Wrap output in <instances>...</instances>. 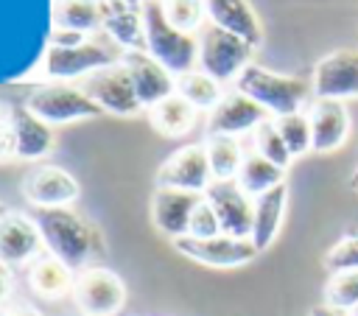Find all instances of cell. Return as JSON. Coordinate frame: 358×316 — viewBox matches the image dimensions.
<instances>
[{"instance_id": "cell-1", "label": "cell", "mask_w": 358, "mask_h": 316, "mask_svg": "<svg viewBox=\"0 0 358 316\" xmlns=\"http://www.w3.org/2000/svg\"><path fill=\"white\" fill-rule=\"evenodd\" d=\"M36 224L42 229L45 252L59 257L73 271H81L87 266H95L92 260L106 254V243L101 229L76 213L73 207H56V210H39Z\"/></svg>"}, {"instance_id": "cell-2", "label": "cell", "mask_w": 358, "mask_h": 316, "mask_svg": "<svg viewBox=\"0 0 358 316\" xmlns=\"http://www.w3.org/2000/svg\"><path fill=\"white\" fill-rule=\"evenodd\" d=\"M235 89L249 95L255 103H260L271 117H282L291 112L308 109L313 101L310 81L288 73H274L257 62H252L235 81Z\"/></svg>"}, {"instance_id": "cell-3", "label": "cell", "mask_w": 358, "mask_h": 316, "mask_svg": "<svg viewBox=\"0 0 358 316\" xmlns=\"http://www.w3.org/2000/svg\"><path fill=\"white\" fill-rule=\"evenodd\" d=\"M145 20V53L157 59L176 78L199 67V34H185L165 20L159 0L143 3Z\"/></svg>"}, {"instance_id": "cell-4", "label": "cell", "mask_w": 358, "mask_h": 316, "mask_svg": "<svg viewBox=\"0 0 358 316\" xmlns=\"http://www.w3.org/2000/svg\"><path fill=\"white\" fill-rule=\"evenodd\" d=\"M117 50L120 48L109 36L106 39H84L81 45H48L42 70H45V78L70 84V78H78V76L87 78L95 70L120 62L123 53L117 56Z\"/></svg>"}, {"instance_id": "cell-5", "label": "cell", "mask_w": 358, "mask_h": 316, "mask_svg": "<svg viewBox=\"0 0 358 316\" xmlns=\"http://www.w3.org/2000/svg\"><path fill=\"white\" fill-rule=\"evenodd\" d=\"M22 103H25V109H31L39 120H45L50 126L90 120V117L103 115L101 106L81 87L67 84V81H45V84L34 87Z\"/></svg>"}, {"instance_id": "cell-6", "label": "cell", "mask_w": 358, "mask_h": 316, "mask_svg": "<svg viewBox=\"0 0 358 316\" xmlns=\"http://www.w3.org/2000/svg\"><path fill=\"white\" fill-rule=\"evenodd\" d=\"M255 50L257 48L249 45L246 39L207 22L199 34V70L213 76L224 87L235 84L238 76L252 64Z\"/></svg>"}, {"instance_id": "cell-7", "label": "cell", "mask_w": 358, "mask_h": 316, "mask_svg": "<svg viewBox=\"0 0 358 316\" xmlns=\"http://www.w3.org/2000/svg\"><path fill=\"white\" fill-rule=\"evenodd\" d=\"M73 299L81 316H115L126 305V282L106 266H87L76 271Z\"/></svg>"}, {"instance_id": "cell-8", "label": "cell", "mask_w": 358, "mask_h": 316, "mask_svg": "<svg viewBox=\"0 0 358 316\" xmlns=\"http://www.w3.org/2000/svg\"><path fill=\"white\" fill-rule=\"evenodd\" d=\"M81 89L101 106L103 115H115V117H134L143 112V103L137 101L131 76L126 70L123 62H115L109 67L95 70L92 76H87L81 81Z\"/></svg>"}, {"instance_id": "cell-9", "label": "cell", "mask_w": 358, "mask_h": 316, "mask_svg": "<svg viewBox=\"0 0 358 316\" xmlns=\"http://www.w3.org/2000/svg\"><path fill=\"white\" fill-rule=\"evenodd\" d=\"M173 249L185 254L193 263L210 266V268H241L252 263L260 252L249 238H232V235H215V238H179L173 240Z\"/></svg>"}, {"instance_id": "cell-10", "label": "cell", "mask_w": 358, "mask_h": 316, "mask_svg": "<svg viewBox=\"0 0 358 316\" xmlns=\"http://www.w3.org/2000/svg\"><path fill=\"white\" fill-rule=\"evenodd\" d=\"M20 193L36 210H56V207H73L81 187L78 179L59 165H34L22 176Z\"/></svg>"}, {"instance_id": "cell-11", "label": "cell", "mask_w": 358, "mask_h": 316, "mask_svg": "<svg viewBox=\"0 0 358 316\" xmlns=\"http://www.w3.org/2000/svg\"><path fill=\"white\" fill-rule=\"evenodd\" d=\"M210 185H213V171H210L204 143H190L176 148L157 171V187H176V190L204 196Z\"/></svg>"}, {"instance_id": "cell-12", "label": "cell", "mask_w": 358, "mask_h": 316, "mask_svg": "<svg viewBox=\"0 0 358 316\" xmlns=\"http://www.w3.org/2000/svg\"><path fill=\"white\" fill-rule=\"evenodd\" d=\"M313 98L350 101L358 98V50H333L316 62L310 76Z\"/></svg>"}, {"instance_id": "cell-13", "label": "cell", "mask_w": 358, "mask_h": 316, "mask_svg": "<svg viewBox=\"0 0 358 316\" xmlns=\"http://www.w3.org/2000/svg\"><path fill=\"white\" fill-rule=\"evenodd\" d=\"M204 199L218 215L221 232L232 238H249L252 235V215H255V199L235 182H213L204 190Z\"/></svg>"}, {"instance_id": "cell-14", "label": "cell", "mask_w": 358, "mask_h": 316, "mask_svg": "<svg viewBox=\"0 0 358 316\" xmlns=\"http://www.w3.org/2000/svg\"><path fill=\"white\" fill-rule=\"evenodd\" d=\"M39 254H45V240L36 218L25 213L8 210L0 221V260L6 266H31Z\"/></svg>"}, {"instance_id": "cell-15", "label": "cell", "mask_w": 358, "mask_h": 316, "mask_svg": "<svg viewBox=\"0 0 358 316\" xmlns=\"http://www.w3.org/2000/svg\"><path fill=\"white\" fill-rule=\"evenodd\" d=\"M271 115L255 103L249 95L238 92V89H227V95L221 98V103L207 115V134H224V137H243L252 134L263 120H268Z\"/></svg>"}, {"instance_id": "cell-16", "label": "cell", "mask_w": 358, "mask_h": 316, "mask_svg": "<svg viewBox=\"0 0 358 316\" xmlns=\"http://www.w3.org/2000/svg\"><path fill=\"white\" fill-rule=\"evenodd\" d=\"M120 62L126 64V70L131 76V84H134V92H137V101L143 103V109H151L176 92V76L168 73L145 50L123 53Z\"/></svg>"}, {"instance_id": "cell-17", "label": "cell", "mask_w": 358, "mask_h": 316, "mask_svg": "<svg viewBox=\"0 0 358 316\" xmlns=\"http://www.w3.org/2000/svg\"><path fill=\"white\" fill-rule=\"evenodd\" d=\"M305 112H308L310 134H313V154H333L347 143L352 120L341 101L313 98Z\"/></svg>"}, {"instance_id": "cell-18", "label": "cell", "mask_w": 358, "mask_h": 316, "mask_svg": "<svg viewBox=\"0 0 358 316\" xmlns=\"http://www.w3.org/2000/svg\"><path fill=\"white\" fill-rule=\"evenodd\" d=\"M199 201H201L199 193H187L176 187H157L151 196V221L157 232H162L171 240L185 238L190 229V215Z\"/></svg>"}, {"instance_id": "cell-19", "label": "cell", "mask_w": 358, "mask_h": 316, "mask_svg": "<svg viewBox=\"0 0 358 316\" xmlns=\"http://www.w3.org/2000/svg\"><path fill=\"white\" fill-rule=\"evenodd\" d=\"M8 120H11V129H14L17 159L39 162L53 151V145H56L53 126L39 120L31 109H25V103L8 106Z\"/></svg>"}, {"instance_id": "cell-20", "label": "cell", "mask_w": 358, "mask_h": 316, "mask_svg": "<svg viewBox=\"0 0 358 316\" xmlns=\"http://www.w3.org/2000/svg\"><path fill=\"white\" fill-rule=\"evenodd\" d=\"M101 34L109 36L123 53L145 50V20L143 6H129L120 0H103Z\"/></svg>"}, {"instance_id": "cell-21", "label": "cell", "mask_w": 358, "mask_h": 316, "mask_svg": "<svg viewBox=\"0 0 358 316\" xmlns=\"http://www.w3.org/2000/svg\"><path fill=\"white\" fill-rule=\"evenodd\" d=\"M204 8L210 25L229 31L255 48L263 45V25L249 0H204Z\"/></svg>"}, {"instance_id": "cell-22", "label": "cell", "mask_w": 358, "mask_h": 316, "mask_svg": "<svg viewBox=\"0 0 358 316\" xmlns=\"http://www.w3.org/2000/svg\"><path fill=\"white\" fill-rule=\"evenodd\" d=\"M285 210H288V185L285 182L255 199V215H252L249 240L255 243L257 252H266L277 240V235L282 229V221H285Z\"/></svg>"}, {"instance_id": "cell-23", "label": "cell", "mask_w": 358, "mask_h": 316, "mask_svg": "<svg viewBox=\"0 0 358 316\" xmlns=\"http://www.w3.org/2000/svg\"><path fill=\"white\" fill-rule=\"evenodd\" d=\"M25 282L28 288L42 296V299H64V296H73V285H76V271L70 266H64L59 257L53 254H39L28 271H25Z\"/></svg>"}, {"instance_id": "cell-24", "label": "cell", "mask_w": 358, "mask_h": 316, "mask_svg": "<svg viewBox=\"0 0 358 316\" xmlns=\"http://www.w3.org/2000/svg\"><path fill=\"white\" fill-rule=\"evenodd\" d=\"M199 109H193L179 92H173L171 98H165L162 103L148 109V120L151 126L162 134V137H185L196 129L199 123Z\"/></svg>"}, {"instance_id": "cell-25", "label": "cell", "mask_w": 358, "mask_h": 316, "mask_svg": "<svg viewBox=\"0 0 358 316\" xmlns=\"http://www.w3.org/2000/svg\"><path fill=\"white\" fill-rule=\"evenodd\" d=\"M103 25V0H53V28L92 34Z\"/></svg>"}, {"instance_id": "cell-26", "label": "cell", "mask_w": 358, "mask_h": 316, "mask_svg": "<svg viewBox=\"0 0 358 316\" xmlns=\"http://www.w3.org/2000/svg\"><path fill=\"white\" fill-rule=\"evenodd\" d=\"M204 151L210 159L213 182H229L238 179V171L243 165V145L238 137H224V134H207L204 137Z\"/></svg>"}, {"instance_id": "cell-27", "label": "cell", "mask_w": 358, "mask_h": 316, "mask_svg": "<svg viewBox=\"0 0 358 316\" xmlns=\"http://www.w3.org/2000/svg\"><path fill=\"white\" fill-rule=\"evenodd\" d=\"M235 182H238L252 199H257V196H263V193H268L271 187H277V185L285 182V168L268 162L266 157H260V154H255V151H246L243 165H241Z\"/></svg>"}, {"instance_id": "cell-28", "label": "cell", "mask_w": 358, "mask_h": 316, "mask_svg": "<svg viewBox=\"0 0 358 316\" xmlns=\"http://www.w3.org/2000/svg\"><path fill=\"white\" fill-rule=\"evenodd\" d=\"M176 92H179V95H182L193 109L207 112V115H210V112L221 103V98L227 95L224 84H221V81H215L213 76L201 73L199 67L176 78Z\"/></svg>"}, {"instance_id": "cell-29", "label": "cell", "mask_w": 358, "mask_h": 316, "mask_svg": "<svg viewBox=\"0 0 358 316\" xmlns=\"http://www.w3.org/2000/svg\"><path fill=\"white\" fill-rule=\"evenodd\" d=\"M252 151L260 154V157H266L268 162L285 168V171H288V165L294 162V157H291V151H288V145H285V140H282V134H280L274 117L263 120V123L252 131Z\"/></svg>"}, {"instance_id": "cell-30", "label": "cell", "mask_w": 358, "mask_h": 316, "mask_svg": "<svg viewBox=\"0 0 358 316\" xmlns=\"http://www.w3.org/2000/svg\"><path fill=\"white\" fill-rule=\"evenodd\" d=\"M291 157H305L313 151V134H310V120H308V112H291V115H282V117H274Z\"/></svg>"}, {"instance_id": "cell-31", "label": "cell", "mask_w": 358, "mask_h": 316, "mask_svg": "<svg viewBox=\"0 0 358 316\" xmlns=\"http://www.w3.org/2000/svg\"><path fill=\"white\" fill-rule=\"evenodd\" d=\"M162 11H165V20L185 34H196L207 22L204 0H162Z\"/></svg>"}, {"instance_id": "cell-32", "label": "cell", "mask_w": 358, "mask_h": 316, "mask_svg": "<svg viewBox=\"0 0 358 316\" xmlns=\"http://www.w3.org/2000/svg\"><path fill=\"white\" fill-rule=\"evenodd\" d=\"M324 302L352 316V310L358 308V271L330 274L324 282Z\"/></svg>"}, {"instance_id": "cell-33", "label": "cell", "mask_w": 358, "mask_h": 316, "mask_svg": "<svg viewBox=\"0 0 358 316\" xmlns=\"http://www.w3.org/2000/svg\"><path fill=\"white\" fill-rule=\"evenodd\" d=\"M327 274H338V271H358V229H350L347 235H341L322 257Z\"/></svg>"}, {"instance_id": "cell-34", "label": "cell", "mask_w": 358, "mask_h": 316, "mask_svg": "<svg viewBox=\"0 0 358 316\" xmlns=\"http://www.w3.org/2000/svg\"><path fill=\"white\" fill-rule=\"evenodd\" d=\"M190 238H215L221 235V224H218V215L215 210L210 207V201L201 196V201L196 204L193 215H190V229H187Z\"/></svg>"}, {"instance_id": "cell-35", "label": "cell", "mask_w": 358, "mask_h": 316, "mask_svg": "<svg viewBox=\"0 0 358 316\" xmlns=\"http://www.w3.org/2000/svg\"><path fill=\"white\" fill-rule=\"evenodd\" d=\"M0 159H17V148H14V129L8 115L0 120Z\"/></svg>"}, {"instance_id": "cell-36", "label": "cell", "mask_w": 358, "mask_h": 316, "mask_svg": "<svg viewBox=\"0 0 358 316\" xmlns=\"http://www.w3.org/2000/svg\"><path fill=\"white\" fill-rule=\"evenodd\" d=\"M11 294H14V274H11V266L0 260V310L11 305Z\"/></svg>"}, {"instance_id": "cell-37", "label": "cell", "mask_w": 358, "mask_h": 316, "mask_svg": "<svg viewBox=\"0 0 358 316\" xmlns=\"http://www.w3.org/2000/svg\"><path fill=\"white\" fill-rule=\"evenodd\" d=\"M0 316H42L31 302H11L0 310Z\"/></svg>"}, {"instance_id": "cell-38", "label": "cell", "mask_w": 358, "mask_h": 316, "mask_svg": "<svg viewBox=\"0 0 358 316\" xmlns=\"http://www.w3.org/2000/svg\"><path fill=\"white\" fill-rule=\"evenodd\" d=\"M308 316H350V313H344V310H338V308H333V305H327V302H319V305L310 308Z\"/></svg>"}, {"instance_id": "cell-39", "label": "cell", "mask_w": 358, "mask_h": 316, "mask_svg": "<svg viewBox=\"0 0 358 316\" xmlns=\"http://www.w3.org/2000/svg\"><path fill=\"white\" fill-rule=\"evenodd\" d=\"M350 185H352V190L358 193V165H355V171H352V179H350Z\"/></svg>"}, {"instance_id": "cell-40", "label": "cell", "mask_w": 358, "mask_h": 316, "mask_svg": "<svg viewBox=\"0 0 358 316\" xmlns=\"http://www.w3.org/2000/svg\"><path fill=\"white\" fill-rule=\"evenodd\" d=\"M6 115H8V106H6V103H3V101H0V120H3V117H6Z\"/></svg>"}, {"instance_id": "cell-41", "label": "cell", "mask_w": 358, "mask_h": 316, "mask_svg": "<svg viewBox=\"0 0 358 316\" xmlns=\"http://www.w3.org/2000/svg\"><path fill=\"white\" fill-rule=\"evenodd\" d=\"M120 3H129V6H143L145 0H120Z\"/></svg>"}, {"instance_id": "cell-42", "label": "cell", "mask_w": 358, "mask_h": 316, "mask_svg": "<svg viewBox=\"0 0 358 316\" xmlns=\"http://www.w3.org/2000/svg\"><path fill=\"white\" fill-rule=\"evenodd\" d=\"M6 213H8V207H6V204H3V201H0V221H3V218H6Z\"/></svg>"}, {"instance_id": "cell-43", "label": "cell", "mask_w": 358, "mask_h": 316, "mask_svg": "<svg viewBox=\"0 0 358 316\" xmlns=\"http://www.w3.org/2000/svg\"><path fill=\"white\" fill-rule=\"evenodd\" d=\"M352 316H358V308H355V310H352Z\"/></svg>"}, {"instance_id": "cell-44", "label": "cell", "mask_w": 358, "mask_h": 316, "mask_svg": "<svg viewBox=\"0 0 358 316\" xmlns=\"http://www.w3.org/2000/svg\"><path fill=\"white\" fill-rule=\"evenodd\" d=\"M159 3H162V0H159Z\"/></svg>"}]
</instances>
